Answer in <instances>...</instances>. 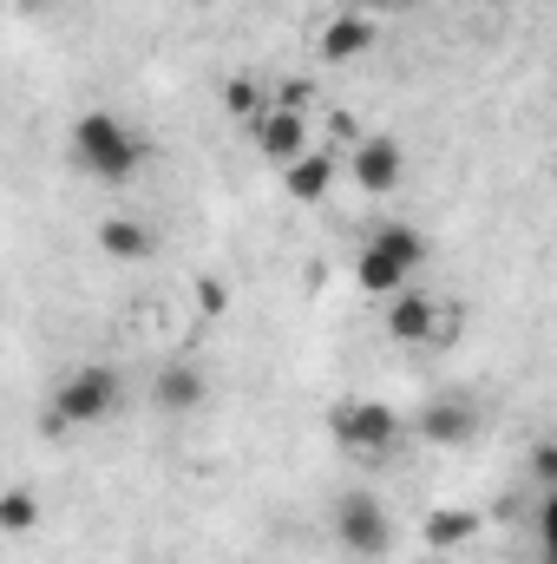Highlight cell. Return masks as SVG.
<instances>
[{
    "mask_svg": "<svg viewBox=\"0 0 557 564\" xmlns=\"http://www.w3.org/2000/svg\"><path fill=\"white\" fill-rule=\"evenodd\" d=\"M73 151H79V164L92 171V177H106V184H132V171L144 164V144L112 119V112H86L79 126H73Z\"/></svg>",
    "mask_w": 557,
    "mask_h": 564,
    "instance_id": "cell-1",
    "label": "cell"
},
{
    "mask_svg": "<svg viewBox=\"0 0 557 564\" xmlns=\"http://www.w3.org/2000/svg\"><path fill=\"white\" fill-rule=\"evenodd\" d=\"M112 401H119V375L112 368H73L59 388H53V414H46V426L53 433H66V426H92L112 414Z\"/></svg>",
    "mask_w": 557,
    "mask_h": 564,
    "instance_id": "cell-2",
    "label": "cell"
},
{
    "mask_svg": "<svg viewBox=\"0 0 557 564\" xmlns=\"http://www.w3.org/2000/svg\"><path fill=\"white\" fill-rule=\"evenodd\" d=\"M335 539H341V552H354V558H387L394 519H387V506H381L374 492H348V499L335 506Z\"/></svg>",
    "mask_w": 557,
    "mask_h": 564,
    "instance_id": "cell-3",
    "label": "cell"
},
{
    "mask_svg": "<svg viewBox=\"0 0 557 564\" xmlns=\"http://www.w3.org/2000/svg\"><path fill=\"white\" fill-rule=\"evenodd\" d=\"M335 440L348 453H387L401 440V414L381 401H348V408H335Z\"/></svg>",
    "mask_w": 557,
    "mask_h": 564,
    "instance_id": "cell-4",
    "label": "cell"
},
{
    "mask_svg": "<svg viewBox=\"0 0 557 564\" xmlns=\"http://www.w3.org/2000/svg\"><path fill=\"white\" fill-rule=\"evenodd\" d=\"M439 328H446V308L426 295V289H401L394 302H387V335L401 341V348H419V341H439Z\"/></svg>",
    "mask_w": 557,
    "mask_h": 564,
    "instance_id": "cell-5",
    "label": "cell"
},
{
    "mask_svg": "<svg viewBox=\"0 0 557 564\" xmlns=\"http://www.w3.org/2000/svg\"><path fill=\"white\" fill-rule=\"evenodd\" d=\"M250 139L256 151L270 158V164H295L302 151H308V112H288V106H270L256 126H250Z\"/></svg>",
    "mask_w": 557,
    "mask_h": 564,
    "instance_id": "cell-6",
    "label": "cell"
},
{
    "mask_svg": "<svg viewBox=\"0 0 557 564\" xmlns=\"http://www.w3.org/2000/svg\"><path fill=\"white\" fill-rule=\"evenodd\" d=\"M374 40H381V26L361 13V7H348V13H335L328 26H321V40H315V53L328 59V66H348V59H361V53H374Z\"/></svg>",
    "mask_w": 557,
    "mask_h": 564,
    "instance_id": "cell-7",
    "label": "cell"
},
{
    "mask_svg": "<svg viewBox=\"0 0 557 564\" xmlns=\"http://www.w3.org/2000/svg\"><path fill=\"white\" fill-rule=\"evenodd\" d=\"M151 401H157V414H197L210 401V375L197 361H171V368H157Z\"/></svg>",
    "mask_w": 557,
    "mask_h": 564,
    "instance_id": "cell-8",
    "label": "cell"
},
{
    "mask_svg": "<svg viewBox=\"0 0 557 564\" xmlns=\"http://www.w3.org/2000/svg\"><path fill=\"white\" fill-rule=\"evenodd\" d=\"M414 433L426 446H466V440L479 433V414H472V401H426Z\"/></svg>",
    "mask_w": 557,
    "mask_h": 564,
    "instance_id": "cell-9",
    "label": "cell"
},
{
    "mask_svg": "<svg viewBox=\"0 0 557 564\" xmlns=\"http://www.w3.org/2000/svg\"><path fill=\"white\" fill-rule=\"evenodd\" d=\"M401 171H407V158H401L394 139H361L354 144V184H361V191L387 197V191L401 184Z\"/></svg>",
    "mask_w": 557,
    "mask_h": 564,
    "instance_id": "cell-10",
    "label": "cell"
},
{
    "mask_svg": "<svg viewBox=\"0 0 557 564\" xmlns=\"http://www.w3.org/2000/svg\"><path fill=\"white\" fill-rule=\"evenodd\" d=\"M328 184H335V158H328V151H302L295 164H282V191H288L295 204L328 197Z\"/></svg>",
    "mask_w": 557,
    "mask_h": 564,
    "instance_id": "cell-11",
    "label": "cell"
},
{
    "mask_svg": "<svg viewBox=\"0 0 557 564\" xmlns=\"http://www.w3.org/2000/svg\"><path fill=\"white\" fill-rule=\"evenodd\" d=\"M99 250L119 257V263H144V257H157V237L144 230L139 217H106L99 224Z\"/></svg>",
    "mask_w": 557,
    "mask_h": 564,
    "instance_id": "cell-12",
    "label": "cell"
},
{
    "mask_svg": "<svg viewBox=\"0 0 557 564\" xmlns=\"http://www.w3.org/2000/svg\"><path fill=\"white\" fill-rule=\"evenodd\" d=\"M433 552H459V545H472L479 539V512L472 506H439L433 519H426V532H419Z\"/></svg>",
    "mask_w": 557,
    "mask_h": 564,
    "instance_id": "cell-13",
    "label": "cell"
},
{
    "mask_svg": "<svg viewBox=\"0 0 557 564\" xmlns=\"http://www.w3.org/2000/svg\"><path fill=\"white\" fill-rule=\"evenodd\" d=\"M354 282H361L368 295H387V302H394L401 289H414V270H401L387 250H374V243H368V250H361V263H354Z\"/></svg>",
    "mask_w": 557,
    "mask_h": 564,
    "instance_id": "cell-14",
    "label": "cell"
},
{
    "mask_svg": "<svg viewBox=\"0 0 557 564\" xmlns=\"http://www.w3.org/2000/svg\"><path fill=\"white\" fill-rule=\"evenodd\" d=\"M223 112H230V119H243V126H256V119L270 112L263 79H256V73H230V79H223Z\"/></svg>",
    "mask_w": 557,
    "mask_h": 564,
    "instance_id": "cell-15",
    "label": "cell"
},
{
    "mask_svg": "<svg viewBox=\"0 0 557 564\" xmlns=\"http://www.w3.org/2000/svg\"><path fill=\"white\" fill-rule=\"evenodd\" d=\"M374 250H387V257H394L401 270H414V276H419V263H426V237H419L414 224H381V230H374Z\"/></svg>",
    "mask_w": 557,
    "mask_h": 564,
    "instance_id": "cell-16",
    "label": "cell"
},
{
    "mask_svg": "<svg viewBox=\"0 0 557 564\" xmlns=\"http://www.w3.org/2000/svg\"><path fill=\"white\" fill-rule=\"evenodd\" d=\"M33 525H40V499H33L26 486H13V492L0 499V532L20 539V532H33Z\"/></svg>",
    "mask_w": 557,
    "mask_h": 564,
    "instance_id": "cell-17",
    "label": "cell"
},
{
    "mask_svg": "<svg viewBox=\"0 0 557 564\" xmlns=\"http://www.w3.org/2000/svg\"><path fill=\"white\" fill-rule=\"evenodd\" d=\"M190 302H197V315H223V308H230V282L223 276H197Z\"/></svg>",
    "mask_w": 557,
    "mask_h": 564,
    "instance_id": "cell-18",
    "label": "cell"
},
{
    "mask_svg": "<svg viewBox=\"0 0 557 564\" xmlns=\"http://www.w3.org/2000/svg\"><path fill=\"white\" fill-rule=\"evenodd\" d=\"M276 106H288V112H308V106H315V79H288V86L276 93Z\"/></svg>",
    "mask_w": 557,
    "mask_h": 564,
    "instance_id": "cell-19",
    "label": "cell"
},
{
    "mask_svg": "<svg viewBox=\"0 0 557 564\" xmlns=\"http://www.w3.org/2000/svg\"><path fill=\"white\" fill-rule=\"evenodd\" d=\"M532 479H538V486H551V492H557V440H545V446L532 453Z\"/></svg>",
    "mask_w": 557,
    "mask_h": 564,
    "instance_id": "cell-20",
    "label": "cell"
},
{
    "mask_svg": "<svg viewBox=\"0 0 557 564\" xmlns=\"http://www.w3.org/2000/svg\"><path fill=\"white\" fill-rule=\"evenodd\" d=\"M545 564H557V492H551V506H545Z\"/></svg>",
    "mask_w": 557,
    "mask_h": 564,
    "instance_id": "cell-21",
    "label": "cell"
},
{
    "mask_svg": "<svg viewBox=\"0 0 557 564\" xmlns=\"http://www.w3.org/2000/svg\"><path fill=\"white\" fill-rule=\"evenodd\" d=\"M354 7H361V13H374V7H401V0H354Z\"/></svg>",
    "mask_w": 557,
    "mask_h": 564,
    "instance_id": "cell-22",
    "label": "cell"
},
{
    "mask_svg": "<svg viewBox=\"0 0 557 564\" xmlns=\"http://www.w3.org/2000/svg\"><path fill=\"white\" fill-rule=\"evenodd\" d=\"M190 7H210V0H190Z\"/></svg>",
    "mask_w": 557,
    "mask_h": 564,
    "instance_id": "cell-23",
    "label": "cell"
}]
</instances>
